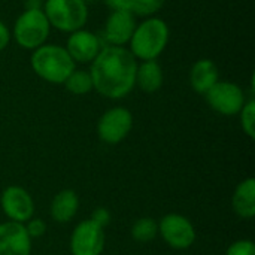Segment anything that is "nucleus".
I'll return each mask as SVG.
<instances>
[{
    "label": "nucleus",
    "mask_w": 255,
    "mask_h": 255,
    "mask_svg": "<svg viewBox=\"0 0 255 255\" xmlns=\"http://www.w3.org/2000/svg\"><path fill=\"white\" fill-rule=\"evenodd\" d=\"M235 214L242 220H251L255 215V179H244L235 190L232 197Z\"/></svg>",
    "instance_id": "16"
},
{
    "label": "nucleus",
    "mask_w": 255,
    "mask_h": 255,
    "mask_svg": "<svg viewBox=\"0 0 255 255\" xmlns=\"http://www.w3.org/2000/svg\"><path fill=\"white\" fill-rule=\"evenodd\" d=\"M136 16L127 10H111L103 27V39L111 46L128 45L136 28Z\"/></svg>",
    "instance_id": "12"
},
{
    "label": "nucleus",
    "mask_w": 255,
    "mask_h": 255,
    "mask_svg": "<svg viewBox=\"0 0 255 255\" xmlns=\"http://www.w3.org/2000/svg\"><path fill=\"white\" fill-rule=\"evenodd\" d=\"M105 250V232L91 220L81 221L70 236L72 255H102Z\"/></svg>",
    "instance_id": "9"
},
{
    "label": "nucleus",
    "mask_w": 255,
    "mask_h": 255,
    "mask_svg": "<svg viewBox=\"0 0 255 255\" xmlns=\"http://www.w3.org/2000/svg\"><path fill=\"white\" fill-rule=\"evenodd\" d=\"M164 73L157 60L139 61L136 70V85L146 94H152L163 87Z\"/></svg>",
    "instance_id": "17"
},
{
    "label": "nucleus",
    "mask_w": 255,
    "mask_h": 255,
    "mask_svg": "<svg viewBox=\"0 0 255 255\" xmlns=\"http://www.w3.org/2000/svg\"><path fill=\"white\" fill-rule=\"evenodd\" d=\"M9 42H10V30H9V27H7L4 22L0 19V52H1L3 49L7 48Z\"/></svg>",
    "instance_id": "26"
},
{
    "label": "nucleus",
    "mask_w": 255,
    "mask_h": 255,
    "mask_svg": "<svg viewBox=\"0 0 255 255\" xmlns=\"http://www.w3.org/2000/svg\"><path fill=\"white\" fill-rule=\"evenodd\" d=\"M206 102L208 105L221 115L226 117H233L239 115L241 109L244 108L247 102L245 91L242 90L241 85L230 82V81H218L206 94Z\"/></svg>",
    "instance_id": "6"
},
{
    "label": "nucleus",
    "mask_w": 255,
    "mask_h": 255,
    "mask_svg": "<svg viewBox=\"0 0 255 255\" xmlns=\"http://www.w3.org/2000/svg\"><path fill=\"white\" fill-rule=\"evenodd\" d=\"M30 66L36 76L55 85L64 84L67 76L76 69V63L70 58L66 48L58 43H43L31 51Z\"/></svg>",
    "instance_id": "3"
},
{
    "label": "nucleus",
    "mask_w": 255,
    "mask_h": 255,
    "mask_svg": "<svg viewBox=\"0 0 255 255\" xmlns=\"http://www.w3.org/2000/svg\"><path fill=\"white\" fill-rule=\"evenodd\" d=\"M137 63L127 48L105 45L88 70L94 90L111 100L124 99L136 87Z\"/></svg>",
    "instance_id": "1"
},
{
    "label": "nucleus",
    "mask_w": 255,
    "mask_h": 255,
    "mask_svg": "<svg viewBox=\"0 0 255 255\" xmlns=\"http://www.w3.org/2000/svg\"><path fill=\"white\" fill-rule=\"evenodd\" d=\"M51 33V25L42 7H25L15 19L10 39L27 51H34L46 43Z\"/></svg>",
    "instance_id": "4"
},
{
    "label": "nucleus",
    "mask_w": 255,
    "mask_h": 255,
    "mask_svg": "<svg viewBox=\"0 0 255 255\" xmlns=\"http://www.w3.org/2000/svg\"><path fill=\"white\" fill-rule=\"evenodd\" d=\"M133 128V115L124 106L108 109L97 123V136L108 145L123 142Z\"/></svg>",
    "instance_id": "7"
},
{
    "label": "nucleus",
    "mask_w": 255,
    "mask_h": 255,
    "mask_svg": "<svg viewBox=\"0 0 255 255\" xmlns=\"http://www.w3.org/2000/svg\"><path fill=\"white\" fill-rule=\"evenodd\" d=\"M103 3L111 10H127V12H130V0H103Z\"/></svg>",
    "instance_id": "25"
},
{
    "label": "nucleus",
    "mask_w": 255,
    "mask_h": 255,
    "mask_svg": "<svg viewBox=\"0 0 255 255\" xmlns=\"http://www.w3.org/2000/svg\"><path fill=\"white\" fill-rule=\"evenodd\" d=\"M169 37L167 22L160 16H148L136 24L127 49L137 61L157 60L164 52Z\"/></svg>",
    "instance_id": "2"
},
{
    "label": "nucleus",
    "mask_w": 255,
    "mask_h": 255,
    "mask_svg": "<svg viewBox=\"0 0 255 255\" xmlns=\"http://www.w3.org/2000/svg\"><path fill=\"white\" fill-rule=\"evenodd\" d=\"M188 81L193 91L205 96L220 81V69L212 60L200 58L191 66Z\"/></svg>",
    "instance_id": "14"
},
{
    "label": "nucleus",
    "mask_w": 255,
    "mask_h": 255,
    "mask_svg": "<svg viewBox=\"0 0 255 255\" xmlns=\"http://www.w3.org/2000/svg\"><path fill=\"white\" fill-rule=\"evenodd\" d=\"M131 238L139 244H148L158 235V223L154 218L145 217L137 220L131 227Z\"/></svg>",
    "instance_id": "19"
},
{
    "label": "nucleus",
    "mask_w": 255,
    "mask_h": 255,
    "mask_svg": "<svg viewBox=\"0 0 255 255\" xmlns=\"http://www.w3.org/2000/svg\"><path fill=\"white\" fill-rule=\"evenodd\" d=\"M84 1H85V3L88 4V3H91V1H96V0H84Z\"/></svg>",
    "instance_id": "27"
},
{
    "label": "nucleus",
    "mask_w": 255,
    "mask_h": 255,
    "mask_svg": "<svg viewBox=\"0 0 255 255\" xmlns=\"http://www.w3.org/2000/svg\"><path fill=\"white\" fill-rule=\"evenodd\" d=\"M31 238L24 224L6 221L0 224V255H30Z\"/></svg>",
    "instance_id": "13"
},
{
    "label": "nucleus",
    "mask_w": 255,
    "mask_h": 255,
    "mask_svg": "<svg viewBox=\"0 0 255 255\" xmlns=\"http://www.w3.org/2000/svg\"><path fill=\"white\" fill-rule=\"evenodd\" d=\"M78 208H79L78 194L73 190H61L54 196L49 206V214L55 223L66 224L75 218Z\"/></svg>",
    "instance_id": "15"
},
{
    "label": "nucleus",
    "mask_w": 255,
    "mask_h": 255,
    "mask_svg": "<svg viewBox=\"0 0 255 255\" xmlns=\"http://www.w3.org/2000/svg\"><path fill=\"white\" fill-rule=\"evenodd\" d=\"M166 0H130V12L134 16H155L157 12L161 10Z\"/></svg>",
    "instance_id": "20"
},
{
    "label": "nucleus",
    "mask_w": 255,
    "mask_h": 255,
    "mask_svg": "<svg viewBox=\"0 0 255 255\" xmlns=\"http://www.w3.org/2000/svg\"><path fill=\"white\" fill-rule=\"evenodd\" d=\"M24 227H25V230H27V233H28V236H30L31 239H33V238H40V236H43L45 232H46V224H45V221H42V220H39V218H31V220H28L27 224H25Z\"/></svg>",
    "instance_id": "23"
},
{
    "label": "nucleus",
    "mask_w": 255,
    "mask_h": 255,
    "mask_svg": "<svg viewBox=\"0 0 255 255\" xmlns=\"http://www.w3.org/2000/svg\"><path fill=\"white\" fill-rule=\"evenodd\" d=\"M66 87V90L75 96H85L88 93H91L94 90L93 87V79L88 70H82V69H75L63 84Z\"/></svg>",
    "instance_id": "18"
},
{
    "label": "nucleus",
    "mask_w": 255,
    "mask_h": 255,
    "mask_svg": "<svg viewBox=\"0 0 255 255\" xmlns=\"http://www.w3.org/2000/svg\"><path fill=\"white\" fill-rule=\"evenodd\" d=\"M241 115V126L244 133L250 137H255V102L254 99H250L245 102L244 108L239 112Z\"/></svg>",
    "instance_id": "21"
},
{
    "label": "nucleus",
    "mask_w": 255,
    "mask_h": 255,
    "mask_svg": "<svg viewBox=\"0 0 255 255\" xmlns=\"http://www.w3.org/2000/svg\"><path fill=\"white\" fill-rule=\"evenodd\" d=\"M94 224H97L99 227L105 229L106 226H109L111 223V212L106 209V208H96L91 214V218H90Z\"/></svg>",
    "instance_id": "24"
},
{
    "label": "nucleus",
    "mask_w": 255,
    "mask_h": 255,
    "mask_svg": "<svg viewBox=\"0 0 255 255\" xmlns=\"http://www.w3.org/2000/svg\"><path fill=\"white\" fill-rule=\"evenodd\" d=\"M158 232L164 242L173 250H188L196 242L193 223L181 214H167L158 224Z\"/></svg>",
    "instance_id": "8"
},
{
    "label": "nucleus",
    "mask_w": 255,
    "mask_h": 255,
    "mask_svg": "<svg viewBox=\"0 0 255 255\" xmlns=\"http://www.w3.org/2000/svg\"><path fill=\"white\" fill-rule=\"evenodd\" d=\"M226 255H255L254 242L250 241V239L236 241L235 244H232V245L227 248Z\"/></svg>",
    "instance_id": "22"
},
{
    "label": "nucleus",
    "mask_w": 255,
    "mask_h": 255,
    "mask_svg": "<svg viewBox=\"0 0 255 255\" xmlns=\"http://www.w3.org/2000/svg\"><path fill=\"white\" fill-rule=\"evenodd\" d=\"M0 206L10 221L19 224H25L34 214V202L30 193L18 185H10L3 190L0 196Z\"/></svg>",
    "instance_id": "10"
},
{
    "label": "nucleus",
    "mask_w": 255,
    "mask_h": 255,
    "mask_svg": "<svg viewBox=\"0 0 255 255\" xmlns=\"http://www.w3.org/2000/svg\"><path fill=\"white\" fill-rule=\"evenodd\" d=\"M42 10L51 28L67 34L84 28L90 16L84 0H45Z\"/></svg>",
    "instance_id": "5"
},
{
    "label": "nucleus",
    "mask_w": 255,
    "mask_h": 255,
    "mask_svg": "<svg viewBox=\"0 0 255 255\" xmlns=\"http://www.w3.org/2000/svg\"><path fill=\"white\" fill-rule=\"evenodd\" d=\"M103 46L105 45L102 43V39L94 31L79 28L67 36L64 48L75 63L91 64Z\"/></svg>",
    "instance_id": "11"
}]
</instances>
